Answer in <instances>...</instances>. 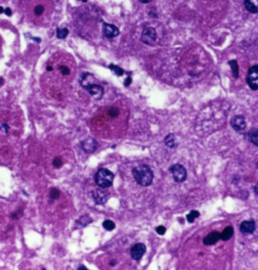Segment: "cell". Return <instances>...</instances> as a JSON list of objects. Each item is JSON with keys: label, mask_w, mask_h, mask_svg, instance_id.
Here are the masks:
<instances>
[{"label": "cell", "mask_w": 258, "mask_h": 270, "mask_svg": "<svg viewBox=\"0 0 258 270\" xmlns=\"http://www.w3.org/2000/svg\"><path fill=\"white\" fill-rule=\"evenodd\" d=\"M133 176L135 180L142 186H149L152 184L154 174L150 167L146 164H140L133 170Z\"/></svg>", "instance_id": "1"}, {"label": "cell", "mask_w": 258, "mask_h": 270, "mask_svg": "<svg viewBox=\"0 0 258 270\" xmlns=\"http://www.w3.org/2000/svg\"><path fill=\"white\" fill-rule=\"evenodd\" d=\"M95 182L101 188H108L113 184L115 175L108 169L101 168L95 175Z\"/></svg>", "instance_id": "2"}, {"label": "cell", "mask_w": 258, "mask_h": 270, "mask_svg": "<svg viewBox=\"0 0 258 270\" xmlns=\"http://www.w3.org/2000/svg\"><path fill=\"white\" fill-rule=\"evenodd\" d=\"M170 172L173 178L176 182H182L187 178V172L186 168L179 164H176L170 167Z\"/></svg>", "instance_id": "3"}, {"label": "cell", "mask_w": 258, "mask_h": 270, "mask_svg": "<svg viewBox=\"0 0 258 270\" xmlns=\"http://www.w3.org/2000/svg\"><path fill=\"white\" fill-rule=\"evenodd\" d=\"M247 84L249 87L251 89L256 90L258 89V66L254 65L252 68H250L247 73V78H246Z\"/></svg>", "instance_id": "4"}, {"label": "cell", "mask_w": 258, "mask_h": 270, "mask_svg": "<svg viewBox=\"0 0 258 270\" xmlns=\"http://www.w3.org/2000/svg\"><path fill=\"white\" fill-rule=\"evenodd\" d=\"M157 32L155 28L147 27L142 32L141 40L146 45H153L157 39Z\"/></svg>", "instance_id": "5"}, {"label": "cell", "mask_w": 258, "mask_h": 270, "mask_svg": "<svg viewBox=\"0 0 258 270\" xmlns=\"http://www.w3.org/2000/svg\"><path fill=\"white\" fill-rule=\"evenodd\" d=\"M82 86L85 89H87L88 91V93L96 99H101L102 96H103L104 89L100 85L93 83H87L82 85Z\"/></svg>", "instance_id": "6"}, {"label": "cell", "mask_w": 258, "mask_h": 270, "mask_svg": "<svg viewBox=\"0 0 258 270\" xmlns=\"http://www.w3.org/2000/svg\"><path fill=\"white\" fill-rule=\"evenodd\" d=\"M92 195H93V199L96 204L102 205L107 202L110 195L109 192L106 190L98 188V189H95L94 191H92Z\"/></svg>", "instance_id": "7"}, {"label": "cell", "mask_w": 258, "mask_h": 270, "mask_svg": "<svg viewBox=\"0 0 258 270\" xmlns=\"http://www.w3.org/2000/svg\"><path fill=\"white\" fill-rule=\"evenodd\" d=\"M230 124L232 128L237 132H241L246 128V121L242 115H235L230 120Z\"/></svg>", "instance_id": "8"}, {"label": "cell", "mask_w": 258, "mask_h": 270, "mask_svg": "<svg viewBox=\"0 0 258 270\" xmlns=\"http://www.w3.org/2000/svg\"><path fill=\"white\" fill-rule=\"evenodd\" d=\"M81 148L84 152L87 154H91V153L95 152L98 147V142L93 138H87L85 140L82 141L80 143Z\"/></svg>", "instance_id": "9"}, {"label": "cell", "mask_w": 258, "mask_h": 270, "mask_svg": "<svg viewBox=\"0 0 258 270\" xmlns=\"http://www.w3.org/2000/svg\"><path fill=\"white\" fill-rule=\"evenodd\" d=\"M102 31H103L104 36L108 39L116 37L120 34V30L118 27L108 23H104L103 27H102Z\"/></svg>", "instance_id": "10"}, {"label": "cell", "mask_w": 258, "mask_h": 270, "mask_svg": "<svg viewBox=\"0 0 258 270\" xmlns=\"http://www.w3.org/2000/svg\"><path fill=\"white\" fill-rule=\"evenodd\" d=\"M145 251H146V247L145 244L142 243H138L133 245L130 249V255L133 259L138 260L142 257Z\"/></svg>", "instance_id": "11"}, {"label": "cell", "mask_w": 258, "mask_h": 270, "mask_svg": "<svg viewBox=\"0 0 258 270\" xmlns=\"http://www.w3.org/2000/svg\"><path fill=\"white\" fill-rule=\"evenodd\" d=\"M256 229V223L253 220L243 221L240 225V231L243 234H252Z\"/></svg>", "instance_id": "12"}, {"label": "cell", "mask_w": 258, "mask_h": 270, "mask_svg": "<svg viewBox=\"0 0 258 270\" xmlns=\"http://www.w3.org/2000/svg\"><path fill=\"white\" fill-rule=\"evenodd\" d=\"M220 239V233L218 231H213L209 233L205 238L203 239V243L205 245H212L217 242Z\"/></svg>", "instance_id": "13"}, {"label": "cell", "mask_w": 258, "mask_h": 270, "mask_svg": "<svg viewBox=\"0 0 258 270\" xmlns=\"http://www.w3.org/2000/svg\"><path fill=\"white\" fill-rule=\"evenodd\" d=\"M92 222H93V219H91V217H90L89 215H83L75 222V228H80L85 227L91 223Z\"/></svg>", "instance_id": "14"}, {"label": "cell", "mask_w": 258, "mask_h": 270, "mask_svg": "<svg viewBox=\"0 0 258 270\" xmlns=\"http://www.w3.org/2000/svg\"><path fill=\"white\" fill-rule=\"evenodd\" d=\"M244 6L249 12L256 14L258 11V0H244Z\"/></svg>", "instance_id": "15"}, {"label": "cell", "mask_w": 258, "mask_h": 270, "mask_svg": "<svg viewBox=\"0 0 258 270\" xmlns=\"http://www.w3.org/2000/svg\"><path fill=\"white\" fill-rule=\"evenodd\" d=\"M234 234V229L232 226H227L223 231L222 233H220V239L223 241H226L230 239Z\"/></svg>", "instance_id": "16"}, {"label": "cell", "mask_w": 258, "mask_h": 270, "mask_svg": "<svg viewBox=\"0 0 258 270\" xmlns=\"http://www.w3.org/2000/svg\"><path fill=\"white\" fill-rule=\"evenodd\" d=\"M248 139L250 142L253 144L255 146H257L258 145V132L256 128H253L252 130H250V132L248 133Z\"/></svg>", "instance_id": "17"}, {"label": "cell", "mask_w": 258, "mask_h": 270, "mask_svg": "<svg viewBox=\"0 0 258 270\" xmlns=\"http://www.w3.org/2000/svg\"><path fill=\"white\" fill-rule=\"evenodd\" d=\"M176 139L174 135L172 134V133H170L164 139V143H165V145L167 146L170 147V148H173V147H175L176 145Z\"/></svg>", "instance_id": "18"}, {"label": "cell", "mask_w": 258, "mask_h": 270, "mask_svg": "<svg viewBox=\"0 0 258 270\" xmlns=\"http://www.w3.org/2000/svg\"><path fill=\"white\" fill-rule=\"evenodd\" d=\"M229 64L230 65V67H231V69H232V75H233V77H235V78H238V64H237V61L235 60L231 61L229 62Z\"/></svg>", "instance_id": "19"}, {"label": "cell", "mask_w": 258, "mask_h": 270, "mask_svg": "<svg viewBox=\"0 0 258 270\" xmlns=\"http://www.w3.org/2000/svg\"><path fill=\"white\" fill-rule=\"evenodd\" d=\"M200 216L199 212L197 210H192L189 214L186 215V219L189 223H192L195 221V218L198 217Z\"/></svg>", "instance_id": "20"}, {"label": "cell", "mask_w": 258, "mask_h": 270, "mask_svg": "<svg viewBox=\"0 0 258 270\" xmlns=\"http://www.w3.org/2000/svg\"><path fill=\"white\" fill-rule=\"evenodd\" d=\"M102 225H103L104 228L106 229L107 231H112L115 228V222L112 220H109V219L104 221L103 223H102Z\"/></svg>", "instance_id": "21"}, {"label": "cell", "mask_w": 258, "mask_h": 270, "mask_svg": "<svg viewBox=\"0 0 258 270\" xmlns=\"http://www.w3.org/2000/svg\"><path fill=\"white\" fill-rule=\"evenodd\" d=\"M68 33H69V30L67 28H63V29L58 28L57 32H56V36H57V37L58 39H64L66 38Z\"/></svg>", "instance_id": "22"}, {"label": "cell", "mask_w": 258, "mask_h": 270, "mask_svg": "<svg viewBox=\"0 0 258 270\" xmlns=\"http://www.w3.org/2000/svg\"><path fill=\"white\" fill-rule=\"evenodd\" d=\"M108 68L112 70L117 76H122L124 74V70L120 68V67L116 66L115 64H110Z\"/></svg>", "instance_id": "23"}, {"label": "cell", "mask_w": 258, "mask_h": 270, "mask_svg": "<svg viewBox=\"0 0 258 270\" xmlns=\"http://www.w3.org/2000/svg\"><path fill=\"white\" fill-rule=\"evenodd\" d=\"M50 197H51L52 199H58L60 197V191L58 189H57L56 188H52L50 190L49 192Z\"/></svg>", "instance_id": "24"}, {"label": "cell", "mask_w": 258, "mask_h": 270, "mask_svg": "<svg viewBox=\"0 0 258 270\" xmlns=\"http://www.w3.org/2000/svg\"><path fill=\"white\" fill-rule=\"evenodd\" d=\"M52 164L54 165V167H55L56 168H59L62 166L63 163H62V160L61 158H59V157H56V158H54L52 161Z\"/></svg>", "instance_id": "25"}, {"label": "cell", "mask_w": 258, "mask_h": 270, "mask_svg": "<svg viewBox=\"0 0 258 270\" xmlns=\"http://www.w3.org/2000/svg\"><path fill=\"white\" fill-rule=\"evenodd\" d=\"M108 114H109L112 118H116L119 114V110L117 108H112L109 109L108 111Z\"/></svg>", "instance_id": "26"}, {"label": "cell", "mask_w": 258, "mask_h": 270, "mask_svg": "<svg viewBox=\"0 0 258 270\" xmlns=\"http://www.w3.org/2000/svg\"><path fill=\"white\" fill-rule=\"evenodd\" d=\"M44 11V7L42 5H36L34 8V12H35L36 15L39 16L43 13Z\"/></svg>", "instance_id": "27"}, {"label": "cell", "mask_w": 258, "mask_h": 270, "mask_svg": "<svg viewBox=\"0 0 258 270\" xmlns=\"http://www.w3.org/2000/svg\"><path fill=\"white\" fill-rule=\"evenodd\" d=\"M60 71L63 75H68L71 73V71H70L69 68L67 66H64V65H61L60 67Z\"/></svg>", "instance_id": "28"}, {"label": "cell", "mask_w": 258, "mask_h": 270, "mask_svg": "<svg viewBox=\"0 0 258 270\" xmlns=\"http://www.w3.org/2000/svg\"><path fill=\"white\" fill-rule=\"evenodd\" d=\"M166 231H167V229H166L165 227L163 226V225H160V226L157 227L156 228V231L158 235H164L166 232Z\"/></svg>", "instance_id": "29"}, {"label": "cell", "mask_w": 258, "mask_h": 270, "mask_svg": "<svg viewBox=\"0 0 258 270\" xmlns=\"http://www.w3.org/2000/svg\"><path fill=\"white\" fill-rule=\"evenodd\" d=\"M4 11H5V14H6L7 16H8V17L11 16V14H12V11H11V8H7L6 9L4 10Z\"/></svg>", "instance_id": "30"}, {"label": "cell", "mask_w": 258, "mask_h": 270, "mask_svg": "<svg viewBox=\"0 0 258 270\" xmlns=\"http://www.w3.org/2000/svg\"><path fill=\"white\" fill-rule=\"evenodd\" d=\"M131 82H132V80H131V79H130V77H128V78H127V79L126 80V81H125V83H124V84H125V85L127 86H128L130 85V83H131Z\"/></svg>", "instance_id": "31"}, {"label": "cell", "mask_w": 258, "mask_h": 270, "mask_svg": "<svg viewBox=\"0 0 258 270\" xmlns=\"http://www.w3.org/2000/svg\"><path fill=\"white\" fill-rule=\"evenodd\" d=\"M2 127H4V130H5V133H8V130H9V127H8V125H7V124H3V125H2Z\"/></svg>", "instance_id": "32"}, {"label": "cell", "mask_w": 258, "mask_h": 270, "mask_svg": "<svg viewBox=\"0 0 258 270\" xmlns=\"http://www.w3.org/2000/svg\"><path fill=\"white\" fill-rule=\"evenodd\" d=\"M139 2H142V3L146 4V3H149V2H150L152 0H139Z\"/></svg>", "instance_id": "33"}, {"label": "cell", "mask_w": 258, "mask_h": 270, "mask_svg": "<svg viewBox=\"0 0 258 270\" xmlns=\"http://www.w3.org/2000/svg\"><path fill=\"white\" fill-rule=\"evenodd\" d=\"M78 269L79 270H87V268L86 266H84V265H81V266H80L79 268H78Z\"/></svg>", "instance_id": "34"}, {"label": "cell", "mask_w": 258, "mask_h": 270, "mask_svg": "<svg viewBox=\"0 0 258 270\" xmlns=\"http://www.w3.org/2000/svg\"><path fill=\"white\" fill-rule=\"evenodd\" d=\"M46 70L48 71H53V68H52V67H51V66H48L46 68Z\"/></svg>", "instance_id": "35"}, {"label": "cell", "mask_w": 258, "mask_h": 270, "mask_svg": "<svg viewBox=\"0 0 258 270\" xmlns=\"http://www.w3.org/2000/svg\"><path fill=\"white\" fill-rule=\"evenodd\" d=\"M254 191H255V194H256V195H258V193H257V185H256V186L254 187Z\"/></svg>", "instance_id": "36"}, {"label": "cell", "mask_w": 258, "mask_h": 270, "mask_svg": "<svg viewBox=\"0 0 258 270\" xmlns=\"http://www.w3.org/2000/svg\"><path fill=\"white\" fill-rule=\"evenodd\" d=\"M4 12V8H2V6H0V14H2V13Z\"/></svg>", "instance_id": "37"}, {"label": "cell", "mask_w": 258, "mask_h": 270, "mask_svg": "<svg viewBox=\"0 0 258 270\" xmlns=\"http://www.w3.org/2000/svg\"><path fill=\"white\" fill-rule=\"evenodd\" d=\"M81 1H83V2H86L87 1V0H81Z\"/></svg>", "instance_id": "38"}]
</instances>
